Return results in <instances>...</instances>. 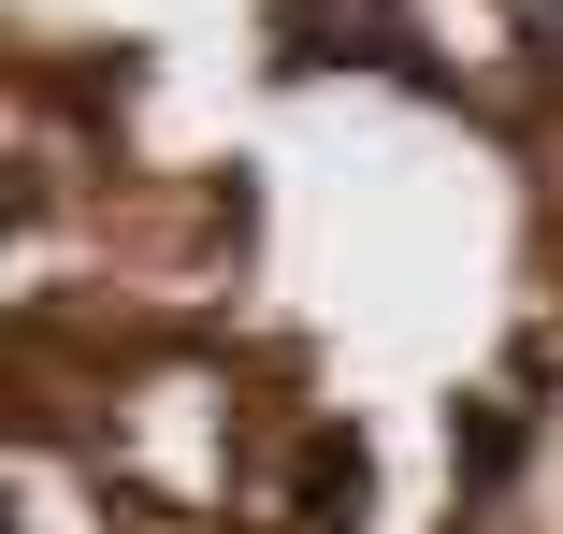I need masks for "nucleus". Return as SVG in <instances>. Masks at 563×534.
<instances>
[{
  "label": "nucleus",
  "mask_w": 563,
  "mask_h": 534,
  "mask_svg": "<svg viewBox=\"0 0 563 534\" xmlns=\"http://www.w3.org/2000/svg\"><path fill=\"white\" fill-rule=\"evenodd\" d=\"M520 58H534V73L563 87V0H534V15H520Z\"/></svg>",
  "instance_id": "20e7f679"
},
{
  "label": "nucleus",
  "mask_w": 563,
  "mask_h": 534,
  "mask_svg": "<svg viewBox=\"0 0 563 534\" xmlns=\"http://www.w3.org/2000/svg\"><path fill=\"white\" fill-rule=\"evenodd\" d=\"M362 505H376V448L318 419V434L289 448V520H303V534H362Z\"/></svg>",
  "instance_id": "f03ea898"
},
{
  "label": "nucleus",
  "mask_w": 563,
  "mask_h": 534,
  "mask_svg": "<svg viewBox=\"0 0 563 534\" xmlns=\"http://www.w3.org/2000/svg\"><path fill=\"white\" fill-rule=\"evenodd\" d=\"M506 477H520V404H463V419H448V491L492 505Z\"/></svg>",
  "instance_id": "7ed1b4c3"
},
{
  "label": "nucleus",
  "mask_w": 563,
  "mask_h": 534,
  "mask_svg": "<svg viewBox=\"0 0 563 534\" xmlns=\"http://www.w3.org/2000/svg\"><path fill=\"white\" fill-rule=\"evenodd\" d=\"M275 73H405V87H448L405 0H275Z\"/></svg>",
  "instance_id": "f257e3e1"
}]
</instances>
